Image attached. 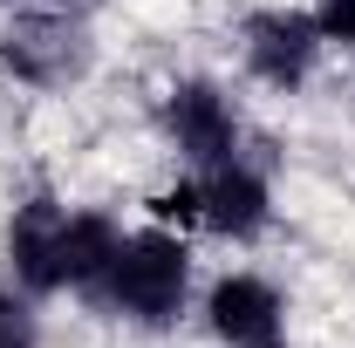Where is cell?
Masks as SVG:
<instances>
[{
  "label": "cell",
  "mask_w": 355,
  "mask_h": 348,
  "mask_svg": "<svg viewBox=\"0 0 355 348\" xmlns=\"http://www.w3.org/2000/svg\"><path fill=\"white\" fill-rule=\"evenodd\" d=\"M96 301L110 314H123V321H137V328H171L184 314V301H191V246H184V232L157 225V218L144 232H123L110 273L96 280Z\"/></svg>",
  "instance_id": "6da1fadb"
},
{
  "label": "cell",
  "mask_w": 355,
  "mask_h": 348,
  "mask_svg": "<svg viewBox=\"0 0 355 348\" xmlns=\"http://www.w3.org/2000/svg\"><path fill=\"white\" fill-rule=\"evenodd\" d=\"M164 130H171L178 157H184L191 171L239 157V110H232V96H225L219 82H205V76H184V82L164 96Z\"/></svg>",
  "instance_id": "277c9868"
},
{
  "label": "cell",
  "mask_w": 355,
  "mask_h": 348,
  "mask_svg": "<svg viewBox=\"0 0 355 348\" xmlns=\"http://www.w3.org/2000/svg\"><path fill=\"white\" fill-rule=\"evenodd\" d=\"M0 62L35 89H62L89 69V35L62 7H14V21L0 28Z\"/></svg>",
  "instance_id": "7a4b0ae2"
},
{
  "label": "cell",
  "mask_w": 355,
  "mask_h": 348,
  "mask_svg": "<svg viewBox=\"0 0 355 348\" xmlns=\"http://www.w3.org/2000/svg\"><path fill=\"white\" fill-rule=\"evenodd\" d=\"M69 205L35 191L21 212L7 218V266L21 280V294H62V253H69Z\"/></svg>",
  "instance_id": "8992f818"
},
{
  "label": "cell",
  "mask_w": 355,
  "mask_h": 348,
  "mask_svg": "<svg viewBox=\"0 0 355 348\" xmlns=\"http://www.w3.org/2000/svg\"><path fill=\"white\" fill-rule=\"evenodd\" d=\"M205 328L219 348H287V301L260 273H219L205 287Z\"/></svg>",
  "instance_id": "5b68a950"
},
{
  "label": "cell",
  "mask_w": 355,
  "mask_h": 348,
  "mask_svg": "<svg viewBox=\"0 0 355 348\" xmlns=\"http://www.w3.org/2000/svg\"><path fill=\"white\" fill-rule=\"evenodd\" d=\"M321 48L328 42H321V28H314L308 7H260V14H246V28H239V55H246L253 82L280 89V96L308 89Z\"/></svg>",
  "instance_id": "3957f363"
},
{
  "label": "cell",
  "mask_w": 355,
  "mask_h": 348,
  "mask_svg": "<svg viewBox=\"0 0 355 348\" xmlns=\"http://www.w3.org/2000/svg\"><path fill=\"white\" fill-rule=\"evenodd\" d=\"M0 7H28V0H0Z\"/></svg>",
  "instance_id": "7c38bea8"
},
{
  "label": "cell",
  "mask_w": 355,
  "mask_h": 348,
  "mask_svg": "<svg viewBox=\"0 0 355 348\" xmlns=\"http://www.w3.org/2000/svg\"><path fill=\"white\" fill-rule=\"evenodd\" d=\"M198 212H205V232L246 246V239H260L266 218H273V191H266V177L246 157H225V164L198 171Z\"/></svg>",
  "instance_id": "52a82bcc"
},
{
  "label": "cell",
  "mask_w": 355,
  "mask_h": 348,
  "mask_svg": "<svg viewBox=\"0 0 355 348\" xmlns=\"http://www.w3.org/2000/svg\"><path fill=\"white\" fill-rule=\"evenodd\" d=\"M308 14H314V28H321V42H328V48L355 55V0H314Z\"/></svg>",
  "instance_id": "30bf717a"
},
{
  "label": "cell",
  "mask_w": 355,
  "mask_h": 348,
  "mask_svg": "<svg viewBox=\"0 0 355 348\" xmlns=\"http://www.w3.org/2000/svg\"><path fill=\"white\" fill-rule=\"evenodd\" d=\"M116 246H123L116 218H103V212H76V218H69V253H62V287H69V294H96V280L110 273Z\"/></svg>",
  "instance_id": "ba28073f"
},
{
  "label": "cell",
  "mask_w": 355,
  "mask_h": 348,
  "mask_svg": "<svg viewBox=\"0 0 355 348\" xmlns=\"http://www.w3.org/2000/svg\"><path fill=\"white\" fill-rule=\"evenodd\" d=\"M0 348H35V314L21 294H7L0 287Z\"/></svg>",
  "instance_id": "8fae6325"
},
{
  "label": "cell",
  "mask_w": 355,
  "mask_h": 348,
  "mask_svg": "<svg viewBox=\"0 0 355 348\" xmlns=\"http://www.w3.org/2000/svg\"><path fill=\"white\" fill-rule=\"evenodd\" d=\"M150 218H157V225H171V232L205 225V212H198V171H184L178 184H164V191L150 198Z\"/></svg>",
  "instance_id": "9c48e42d"
}]
</instances>
